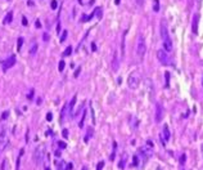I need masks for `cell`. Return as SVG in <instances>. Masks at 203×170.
<instances>
[{"instance_id": "5", "label": "cell", "mask_w": 203, "mask_h": 170, "mask_svg": "<svg viewBox=\"0 0 203 170\" xmlns=\"http://www.w3.org/2000/svg\"><path fill=\"white\" fill-rule=\"evenodd\" d=\"M9 143V137H8V130L7 129H3L1 131H0V150L4 151L5 148H7Z\"/></svg>"}, {"instance_id": "20", "label": "cell", "mask_w": 203, "mask_h": 170, "mask_svg": "<svg viewBox=\"0 0 203 170\" xmlns=\"http://www.w3.org/2000/svg\"><path fill=\"white\" fill-rule=\"evenodd\" d=\"M58 170H67V165H66V162L63 161V160H62L61 162H59V165H58Z\"/></svg>"}, {"instance_id": "30", "label": "cell", "mask_w": 203, "mask_h": 170, "mask_svg": "<svg viewBox=\"0 0 203 170\" xmlns=\"http://www.w3.org/2000/svg\"><path fill=\"white\" fill-rule=\"evenodd\" d=\"M22 156V155H21ZM21 156H18L17 159V168H15V170H19V165H21Z\"/></svg>"}, {"instance_id": "12", "label": "cell", "mask_w": 203, "mask_h": 170, "mask_svg": "<svg viewBox=\"0 0 203 170\" xmlns=\"http://www.w3.org/2000/svg\"><path fill=\"white\" fill-rule=\"evenodd\" d=\"M67 110H68V103H66V105L63 106V108H62L61 116H59V122H63V121H64V117H66V112H67Z\"/></svg>"}, {"instance_id": "24", "label": "cell", "mask_w": 203, "mask_h": 170, "mask_svg": "<svg viewBox=\"0 0 203 170\" xmlns=\"http://www.w3.org/2000/svg\"><path fill=\"white\" fill-rule=\"evenodd\" d=\"M126 157H127V156H126V155H123V160H121V162H120L118 164V166H120V168H125V164H126Z\"/></svg>"}, {"instance_id": "6", "label": "cell", "mask_w": 203, "mask_h": 170, "mask_svg": "<svg viewBox=\"0 0 203 170\" xmlns=\"http://www.w3.org/2000/svg\"><path fill=\"white\" fill-rule=\"evenodd\" d=\"M44 146L41 147H37L36 150H35V153H34V159H35V162L39 165V164L43 162V159H44Z\"/></svg>"}, {"instance_id": "46", "label": "cell", "mask_w": 203, "mask_h": 170, "mask_svg": "<svg viewBox=\"0 0 203 170\" xmlns=\"http://www.w3.org/2000/svg\"><path fill=\"white\" fill-rule=\"evenodd\" d=\"M61 31V23H58V28H57V32H59Z\"/></svg>"}, {"instance_id": "15", "label": "cell", "mask_w": 203, "mask_h": 170, "mask_svg": "<svg viewBox=\"0 0 203 170\" xmlns=\"http://www.w3.org/2000/svg\"><path fill=\"white\" fill-rule=\"evenodd\" d=\"M37 48H39V45H37L36 43H34L32 46H31V49H30V52H28V53H30V55H35V54H36Z\"/></svg>"}, {"instance_id": "8", "label": "cell", "mask_w": 203, "mask_h": 170, "mask_svg": "<svg viewBox=\"0 0 203 170\" xmlns=\"http://www.w3.org/2000/svg\"><path fill=\"white\" fill-rule=\"evenodd\" d=\"M154 119H156V122H161L163 119V108L161 106V103L156 105V116H154Z\"/></svg>"}, {"instance_id": "32", "label": "cell", "mask_w": 203, "mask_h": 170, "mask_svg": "<svg viewBox=\"0 0 203 170\" xmlns=\"http://www.w3.org/2000/svg\"><path fill=\"white\" fill-rule=\"evenodd\" d=\"M5 165H7V160H3L1 166H0V170H5Z\"/></svg>"}, {"instance_id": "44", "label": "cell", "mask_w": 203, "mask_h": 170, "mask_svg": "<svg viewBox=\"0 0 203 170\" xmlns=\"http://www.w3.org/2000/svg\"><path fill=\"white\" fill-rule=\"evenodd\" d=\"M27 4H28V5H31V7H32V5H34V1H32V0H28V1H27Z\"/></svg>"}, {"instance_id": "28", "label": "cell", "mask_w": 203, "mask_h": 170, "mask_svg": "<svg viewBox=\"0 0 203 170\" xmlns=\"http://www.w3.org/2000/svg\"><path fill=\"white\" fill-rule=\"evenodd\" d=\"M46 120H48V121H52V120H53V115H52V112H48V113H46Z\"/></svg>"}, {"instance_id": "45", "label": "cell", "mask_w": 203, "mask_h": 170, "mask_svg": "<svg viewBox=\"0 0 203 170\" xmlns=\"http://www.w3.org/2000/svg\"><path fill=\"white\" fill-rule=\"evenodd\" d=\"M91 49H93V50H97V46H95V44H94V43L91 44Z\"/></svg>"}, {"instance_id": "35", "label": "cell", "mask_w": 203, "mask_h": 170, "mask_svg": "<svg viewBox=\"0 0 203 170\" xmlns=\"http://www.w3.org/2000/svg\"><path fill=\"white\" fill-rule=\"evenodd\" d=\"M185 159H186V156L185 155H181V157H180V162L184 164V162H185Z\"/></svg>"}, {"instance_id": "27", "label": "cell", "mask_w": 203, "mask_h": 170, "mask_svg": "<svg viewBox=\"0 0 203 170\" xmlns=\"http://www.w3.org/2000/svg\"><path fill=\"white\" fill-rule=\"evenodd\" d=\"M58 147H59V148H66V147H67V144H66L64 142H61V140H59L58 142Z\"/></svg>"}, {"instance_id": "3", "label": "cell", "mask_w": 203, "mask_h": 170, "mask_svg": "<svg viewBox=\"0 0 203 170\" xmlns=\"http://www.w3.org/2000/svg\"><path fill=\"white\" fill-rule=\"evenodd\" d=\"M147 52V43H145V39L143 35L138 36V41H136V53H138L139 57H143Z\"/></svg>"}, {"instance_id": "7", "label": "cell", "mask_w": 203, "mask_h": 170, "mask_svg": "<svg viewBox=\"0 0 203 170\" xmlns=\"http://www.w3.org/2000/svg\"><path fill=\"white\" fill-rule=\"evenodd\" d=\"M15 65V55H10L9 58H7L4 62H3V71H7L10 67H13Z\"/></svg>"}, {"instance_id": "43", "label": "cell", "mask_w": 203, "mask_h": 170, "mask_svg": "<svg viewBox=\"0 0 203 170\" xmlns=\"http://www.w3.org/2000/svg\"><path fill=\"white\" fill-rule=\"evenodd\" d=\"M134 165H138V157L134 156Z\"/></svg>"}, {"instance_id": "38", "label": "cell", "mask_w": 203, "mask_h": 170, "mask_svg": "<svg viewBox=\"0 0 203 170\" xmlns=\"http://www.w3.org/2000/svg\"><path fill=\"white\" fill-rule=\"evenodd\" d=\"M143 3H144V0H136V4H138L139 7H141V5H143Z\"/></svg>"}, {"instance_id": "51", "label": "cell", "mask_w": 203, "mask_h": 170, "mask_svg": "<svg viewBox=\"0 0 203 170\" xmlns=\"http://www.w3.org/2000/svg\"><path fill=\"white\" fill-rule=\"evenodd\" d=\"M78 1H80V3H81V0H78Z\"/></svg>"}, {"instance_id": "4", "label": "cell", "mask_w": 203, "mask_h": 170, "mask_svg": "<svg viewBox=\"0 0 203 170\" xmlns=\"http://www.w3.org/2000/svg\"><path fill=\"white\" fill-rule=\"evenodd\" d=\"M157 58H158V61H160L163 66H167V65L171 63V59H170L169 54H167V52H166V50H163V49H160L157 52Z\"/></svg>"}, {"instance_id": "21", "label": "cell", "mask_w": 203, "mask_h": 170, "mask_svg": "<svg viewBox=\"0 0 203 170\" xmlns=\"http://www.w3.org/2000/svg\"><path fill=\"white\" fill-rule=\"evenodd\" d=\"M67 36H68V31L67 30H64L62 32V36H61V43H63V41H66V39H67Z\"/></svg>"}, {"instance_id": "23", "label": "cell", "mask_w": 203, "mask_h": 170, "mask_svg": "<svg viewBox=\"0 0 203 170\" xmlns=\"http://www.w3.org/2000/svg\"><path fill=\"white\" fill-rule=\"evenodd\" d=\"M22 44H23V37H19V39L17 40V49L18 50L22 49Z\"/></svg>"}, {"instance_id": "25", "label": "cell", "mask_w": 203, "mask_h": 170, "mask_svg": "<svg viewBox=\"0 0 203 170\" xmlns=\"http://www.w3.org/2000/svg\"><path fill=\"white\" fill-rule=\"evenodd\" d=\"M64 61H63V59H62V61L61 62H59V65H58V70L59 71H63V70H64Z\"/></svg>"}, {"instance_id": "17", "label": "cell", "mask_w": 203, "mask_h": 170, "mask_svg": "<svg viewBox=\"0 0 203 170\" xmlns=\"http://www.w3.org/2000/svg\"><path fill=\"white\" fill-rule=\"evenodd\" d=\"M125 35H126V32L122 35V43H121V52H122V58H123V55H125Z\"/></svg>"}, {"instance_id": "10", "label": "cell", "mask_w": 203, "mask_h": 170, "mask_svg": "<svg viewBox=\"0 0 203 170\" xmlns=\"http://www.w3.org/2000/svg\"><path fill=\"white\" fill-rule=\"evenodd\" d=\"M198 22H199V14H194V17H193V23H192V30L194 34L198 32Z\"/></svg>"}, {"instance_id": "11", "label": "cell", "mask_w": 203, "mask_h": 170, "mask_svg": "<svg viewBox=\"0 0 203 170\" xmlns=\"http://www.w3.org/2000/svg\"><path fill=\"white\" fill-rule=\"evenodd\" d=\"M170 130H169V128H167V125H164V128H163V133H162V143L164 144L167 140H170Z\"/></svg>"}, {"instance_id": "1", "label": "cell", "mask_w": 203, "mask_h": 170, "mask_svg": "<svg viewBox=\"0 0 203 170\" xmlns=\"http://www.w3.org/2000/svg\"><path fill=\"white\" fill-rule=\"evenodd\" d=\"M161 36H162V44H163V50L166 52H171L172 50V41H171V37L167 30V26L162 22L161 25Z\"/></svg>"}, {"instance_id": "47", "label": "cell", "mask_w": 203, "mask_h": 170, "mask_svg": "<svg viewBox=\"0 0 203 170\" xmlns=\"http://www.w3.org/2000/svg\"><path fill=\"white\" fill-rule=\"evenodd\" d=\"M55 156L59 157V156H61V152H59V151H57V152H55Z\"/></svg>"}, {"instance_id": "14", "label": "cell", "mask_w": 203, "mask_h": 170, "mask_svg": "<svg viewBox=\"0 0 203 170\" xmlns=\"http://www.w3.org/2000/svg\"><path fill=\"white\" fill-rule=\"evenodd\" d=\"M76 99H77V95H73V97H72V100L68 103V107H69V108H68V110H69V113L72 112V110H73L75 103H76Z\"/></svg>"}, {"instance_id": "40", "label": "cell", "mask_w": 203, "mask_h": 170, "mask_svg": "<svg viewBox=\"0 0 203 170\" xmlns=\"http://www.w3.org/2000/svg\"><path fill=\"white\" fill-rule=\"evenodd\" d=\"M44 40H45V41H48V40H49V35H48V34H44Z\"/></svg>"}, {"instance_id": "19", "label": "cell", "mask_w": 203, "mask_h": 170, "mask_svg": "<svg viewBox=\"0 0 203 170\" xmlns=\"http://www.w3.org/2000/svg\"><path fill=\"white\" fill-rule=\"evenodd\" d=\"M85 117H86V111H84V112H82V119L80 120V122H78V126H80V128H82V126H84V122H85Z\"/></svg>"}, {"instance_id": "26", "label": "cell", "mask_w": 203, "mask_h": 170, "mask_svg": "<svg viewBox=\"0 0 203 170\" xmlns=\"http://www.w3.org/2000/svg\"><path fill=\"white\" fill-rule=\"evenodd\" d=\"M8 116H9V111H4L1 113V120H7Z\"/></svg>"}, {"instance_id": "18", "label": "cell", "mask_w": 203, "mask_h": 170, "mask_svg": "<svg viewBox=\"0 0 203 170\" xmlns=\"http://www.w3.org/2000/svg\"><path fill=\"white\" fill-rule=\"evenodd\" d=\"M72 50H73V49H72V46H71V45H69V46H67V48H66V50H64V52H63V55H64V57H67V55H71Z\"/></svg>"}, {"instance_id": "2", "label": "cell", "mask_w": 203, "mask_h": 170, "mask_svg": "<svg viewBox=\"0 0 203 170\" xmlns=\"http://www.w3.org/2000/svg\"><path fill=\"white\" fill-rule=\"evenodd\" d=\"M127 84H129V88L130 89H138L139 84H140V74L138 71H134L130 74V76L127 79Z\"/></svg>"}, {"instance_id": "34", "label": "cell", "mask_w": 203, "mask_h": 170, "mask_svg": "<svg viewBox=\"0 0 203 170\" xmlns=\"http://www.w3.org/2000/svg\"><path fill=\"white\" fill-rule=\"evenodd\" d=\"M80 71H81V67H77V70L75 71V77H77V76H78V74H80Z\"/></svg>"}, {"instance_id": "50", "label": "cell", "mask_w": 203, "mask_h": 170, "mask_svg": "<svg viewBox=\"0 0 203 170\" xmlns=\"http://www.w3.org/2000/svg\"><path fill=\"white\" fill-rule=\"evenodd\" d=\"M45 170H50V169H49V168H46V169H45Z\"/></svg>"}, {"instance_id": "48", "label": "cell", "mask_w": 203, "mask_h": 170, "mask_svg": "<svg viewBox=\"0 0 203 170\" xmlns=\"http://www.w3.org/2000/svg\"><path fill=\"white\" fill-rule=\"evenodd\" d=\"M115 3H116L117 5H118V4H120V0H115Z\"/></svg>"}, {"instance_id": "13", "label": "cell", "mask_w": 203, "mask_h": 170, "mask_svg": "<svg viewBox=\"0 0 203 170\" xmlns=\"http://www.w3.org/2000/svg\"><path fill=\"white\" fill-rule=\"evenodd\" d=\"M93 134H94V130H93V128H87V133H86V135H85V138H84V140L86 142H89V139H90L91 137H93Z\"/></svg>"}, {"instance_id": "37", "label": "cell", "mask_w": 203, "mask_h": 170, "mask_svg": "<svg viewBox=\"0 0 203 170\" xmlns=\"http://www.w3.org/2000/svg\"><path fill=\"white\" fill-rule=\"evenodd\" d=\"M32 95H34V90H31L30 93H28V95H27V98L28 99H32Z\"/></svg>"}, {"instance_id": "9", "label": "cell", "mask_w": 203, "mask_h": 170, "mask_svg": "<svg viewBox=\"0 0 203 170\" xmlns=\"http://www.w3.org/2000/svg\"><path fill=\"white\" fill-rule=\"evenodd\" d=\"M118 68H120V57H118V53L115 52L112 57V70L116 72L118 71Z\"/></svg>"}, {"instance_id": "39", "label": "cell", "mask_w": 203, "mask_h": 170, "mask_svg": "<svg viewBox=\"0 0 203 170\" xmlns=\"http://www.w3.org/2000/svg\"><path fill=\"white\" fill-rule=\"evenodd\" d=\"M22 23H23V26H27V20H26V17L22 18Z\"/></svg>"}, {"instance_id": "22", "label": "cell", "mask_w": 203, "mask_h": 170, "mask_svg": "<svg viewBox=\"0 0 203 170\" xmlns=\"http://www.w3.org/2000/svg\"><path fill=\"white\" fill-rule=\"evenodd\" d=\"M153 10H154V12H158V10H160V0H154Z\"/></svg>"}, {"instance_id": "49", "label": "cell", "mask_w": 203, "mask_h": 170, "mask_svg": "<svg viewBox=\"0 0 203 170\" xmlns=\"http://www.w3.org/2000/svg\"><path fill=\"white\" fill-rule=\"evenodd\" d=\"M81 170H87V166H84V168H82Z\"/></svg>"}, {"instance_id": "36", "label": "cell", "mask_w": 203, "mask_h": 170, "mask_svg": "<svg viewBox=\"0 0 203 170\" xmlns=\"http://www.w3.org/2000/svg\"><path fill=\"white\" fill-rule=\"evenodd\" d=\"M62 134H63V137H64V138H67V137H68V130H67V129H64Z\"/></svg>"}, {"instance_id": "42", "label": "cell", "mask_w": 203, "mask_h": 170, "mask_svg": "<svg viewBox=\"0 0 203 170\" xmlns=\"http://www.w3.org/2000/svg\"><path fill=\"white\" fill-rule=\"evenodd\" d=\"M36 27H37V28H40V27H41V23H40V21H39V20H36Z\"/></svg>"}, {"instance_id": "33", "label": "cell", "mask_w": 203, "mask_h": 170, "mask_svg": "<svg viewBox=\"0 0 203 170\" xmlns=\"http://www.w3.org/2000/svg\"><path fill=\"white\" fill-rule=\"evenodd\" d=\"M164 75H166V86H169V80H170V74H169V72H166V74H164Z\"/></svg>"}, {"instance_id": "29", "label": "cell", "mask_w": 203, "mask_h": 170, "mask_svg": "<svg viewBox=\"0 0 203 170\" xmlns=\"http://www.w3.org/2000/svg\"><path fill=\"white\" fill-rule=\"evenodd\" d=\"M103 166H104V162H103V161H102V162H98L97 170H102V169H103Z\"/></svg>"}, {"instance_id": "31", "label": "cell", "mask_w": 203, "mask_h": 170, "mask_svg": "<svg viewBox=\"0 0 203 170\" xmlns=\"http://www.w3.org/2000/svg\"><path fill=\"white\" fill-rule=\"evenodd\" d=\"M58 4H57V0H52V9H57Z\"/></svg>"}, {"instance_id": "16", "label": "cell", "mask_w": 203, "mask_h": 170, "mask_svg": "<svg viewBox=\"0 0 203 170\" xmlns=\"http://www.w3.org/2000/svg\"><path fill=\"white\" fill-rule=\"evenodd\" d=\"M12 20H13V12H9L7 17L4 18V23H9V22H12Z\"/></svg>"}, {"instance_id": "41", "label": "cell", "mask_w": 203, "mask_h": 170, "mask_svg": "<svg viewBox=\"0 0 203 170\" xmlns=\"http://www.w3.org/2000/svg\"><path fill=\"white\" fill-rule=\"evenodd\" d=\"M72 168H73L72 164H67V170H72Z\"/></svg>"}]
</instances>
